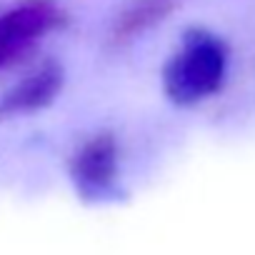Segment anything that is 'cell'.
Masks as SVG:
<instances>
[{
	"label": "cell",
	"instance_id": "cell-1",
	"mask_svg": "<svg viewBox=\"0 0 255 255\" xmlns=\"http://www.w3.org/2000/svg\"><path fill=\"white\" fill-rule=\"evenodd\" d=\"M225 48L208 30H188L183 48L163 70V85L173 103L193 105L218 93L225 78Z\"/></svg>",
	"mask_w": 255,
	"mask_h": 255
},
{
	"label": "cell",
	"instance_id": "cell-2",
	"mask_svg": "<svg viewBox=\"0 0 255 255\" xmlns=\"http://www.w3.org/2000/svg\"><path fill=\"white\" fill-rule=\"evenodd\" d=\"M63 10L53 0H23L0 13V70L23 58L40 38L63 25Z\"/></svg>",
	"mask_w": 255,
	"mask_h": 255
},
{
	"label": "cell",
	"instance_id": "cell-3",
	"mask_svg": "<svg viewBox=\"0 0 255 255\" xmlns=\"http://www.w3.org/2000/svg\"><path fill=\"white\" fill-rule=\"evenodd\" d=\"M70 178L85 200H103L118 185V143L110 133L85 140L70 160Z\"/></svg>",
	"mask_w": 255,
	"mask_h": 255
},
{
	"label": "cell",
	"instance_id": "cell-4",
	"mask_svg": "<svg viewBox=\"0 0 255 255\" xmlns=\"http://www.w3.org/2000/svg\"><path fill=\"white\" fill-rule=\"evenodd\" d=\"M60 88H63V68L58 63H43L0 98V120L48 108L58 98Z\"/></svg>",
	"mask_w": 255,
	"mask_h": 255
},
{
	"label": "cell",
	"instance_id": "cell-5",
	"mask_svg": "<svg viewBox=\"0 0 255 255\" xmlns=\"http://www.w3.org/2000/svg\"><path fill=\"white\" fill-rule=\"evenodd\" d=\"M173 8H175L173 0H138V3H133L118 18L115 40H130V38L140 35L143 30H148L155 23H160L163 18H168Z\"/></svg>",
	"mask_w": 255,
	"mask_h": 255
}]
</instances>
